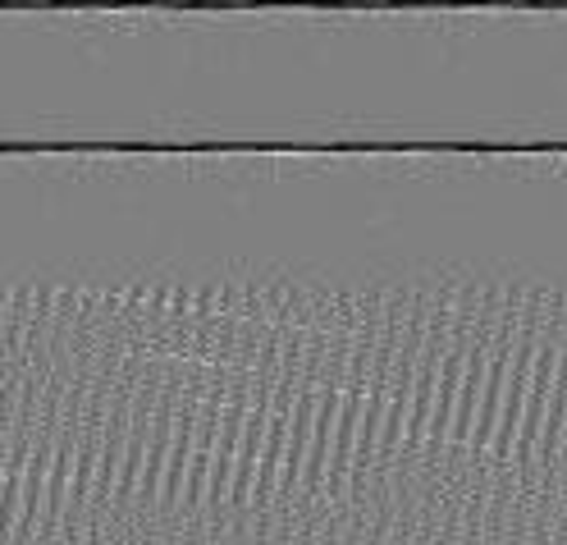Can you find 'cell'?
I'll list each match as a JSON object with an SVG mask.
<instances>
[{
    "label": "cell",
    "instance_id": "6da1fadb",
    "mask_svg": "<svg viewBox=\"0 0 567 545\" xmlns=\"http://www.w3.org/2000/svg\"><path fill=\"white\" fill-rule=\"evenodd\" d=\"M554 477H558V487H567V436H563V449H558V468H554Z\"/></svg>",
    "mask_w": 567,
    "mask_h": 545
}]
</instances>
